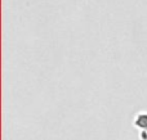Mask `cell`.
<instances>
[{
	"label": "cell",
	"mask_w": 147,
	"mask_h": 140,
	"mask_svg": "<svg viewBox=\"0 0 147 140\" xmlns=\"http://www.w3.org/2000/svg\"><path fill=\"white\" fill-rule=\"evenodd\" d=\"M134 126L141 129V131H147V112H141L136 116Z\"/></svg>",
	"instance_id": "1"
},
{
	"label": "cell",
	"mask_w": 147,
	"mask_h": 140,
	"mask_svg": "<svg viewBox=\"0 0 147 140\" xmlns=\"http://www.w3.org/2000/svg\"><path fill=\"white\" fill-rule=\"evenodd\" d=\"M141 139L147 140V131H141Z\"/></svg>",
	"instance_id": "2"
}]
</instances>
